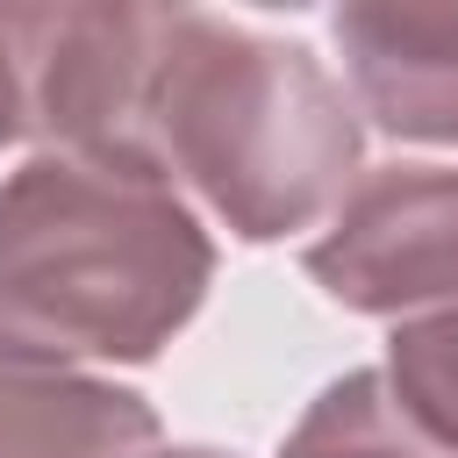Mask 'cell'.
Masks as SVG:
<instances>
[{
    "label": "cell",
    "instance_id": "cell-2",
    "mask_svg": "<svg viewBox=\"0 0 458 458\" xmlns=\"http://www.w3.org/2000/svg\"><path fill=\"white\" fill-rule=\"evenodd\" d=\"M358 157L365 122L308 43L165 7L143 93V165L193 193L229 236L279 243L329 222Z\"/></svg>",
    "mask_w": 458,
    "mask_h": 458
},
{
    "label": "cell",
    "instance_id": "cell-7",
    "mask_svg": "<svg viewBox=\"0 0 458 458\" xmlns=\"http://www.w3.org/2000/svg\"><path fill=\"white\" fill-rule=\"evenodd\" d=\"M379 379H386L401 422H408L429 451L458 458V301L394 322Z\"/></svg>",
    "mask_w": 458,
    "mask_h": 458
},
{
    "label": "cell",
    "instance_id": "cell-4",
    "mask_svg": "<svg viewBox=\"0 0 458 458\" xmlns=\"http://www.w3.org/2000/svg\"><path fill=\"white\" fill-rule=\"evenodd\" d=\"M351 107L394 143H458V7L351 0L336 7Z\"/></svg>",
    "mask_w": 458,
    "mask_h": 458
},
{
    "label": "cell",
    "instance_id": "cell-6",
    "mask_svg": "<svg viewBox=\"0 0 458 458\" xmlns=\"http://www.w3.org/2000/svg\"><path fill=\"white\" fill-rule=\"evenodd\" d=\"M279 458H444V451H429V444L401 422L379 365H358V372L329 379V386L301 408V422L286 429Z\"/></svg>",
    "mask_w": 458,
    "mask_h": 458
},
{
    "label": "cell",
    "instance_id": "cell-9",
    "mask_svg": "<svg viewBox=\"0 0 458 458\" xmlns=\"http://www.w3.org/2000/svg\"><path fill=\"white\" fill-rule=\"evenodd\" d=\"M150 458H229V451H208V444H179V451H172V444H157Z\"/></svg>",
    "mask_w": 458,
    "mask_h": 458
},
{
    "label": "cell",
    "instance_id": "cell-1",
    "mask_svg": "<svg viewBox=\"0 0 458 458\" xmlns=\"http://www.w3.org/2000/svg\"><path fill=\"white\" fill-rule=\"evenodd\" d=\"M208 286L215 236L150 165L29 150L0 179V344L57 365H150Z\"/></svg>",
    "mask_w": 458,
    "mask_h": 458
},
{
    "label": "cell",
    "instance_id": "cell-8",
    "mask_svg": "<svg viewBox=\"0 0 458 458\" xmlns=\"http://www.w3.org/2000/svg\"><path fill=\"white\" fill-rule=\"evenodd\" d=\"M21 143V72H14V43H7V21H0V150Z\"/></svg>",
    "mask_w": 458,
    "mask_h": 458
},
{
    "label": "cell",
    "instance_id": "cell-5",
    "mask_svg": "<svg viewBox=\"0 0 458 458\" xmlns=\"http://www.w3.org/2000/svg\"><path fill=\"white\" fill-rule=\"evenodd\" d=\"M157 408L136 386L0 344V458H150Z\"/></svg>",
    "mask_w": 458,
    "mask_h": 458
},
{
    "label": "cell",
    "instance_id": "cell-3",
    "mask_svg": "<svg viewBox=\"0 0 458 458\" xmlns=\"http://www.w3.org/2000/svg\"><path fill=\"white\" fill-rule=\"evenodd\" d=\"M351 315H429L458 301V165H372L301 250Z\"/></svg>",
    "mask_w": 458,
    "mask_h": 458
}]
</instances>
